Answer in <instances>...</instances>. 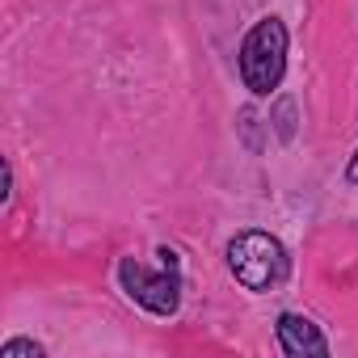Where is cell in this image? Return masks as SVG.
Instances as JSON below:
<instances>
[{
    "label": "cell",
    "instance_id": "cell-6",
    "mask_svg": "<svg viewBox=\"0 0 358 358\" xmlns=\"http://www.w3.org/2000/svg\"><path fill=\"white\" fill-rule=\"evenodd\" d=\"M0 358H47V345L34 337H9L0 345Z\"/></svg>",
    "mask_w": 358,
    "mask_h": 358
},
{
    "label": "cell",
    "instance_id": "cell-7",
    "mask_svg": "<svg viewBox=\"0 0 358 358\" xmlns=\"http://www.w3.org/2000/svg\"><path fill=\"white\" fill-rule=\"evenodd\" d=\"M241 131H245L249 152H257V139H253V131H257V114H253V110H241Z\"/></svg>",
    "mask_w": 358,
    "mask_h": 358
},
{
    "label": "cell",
    "instance_id": "cell-3",
    "mask_svg": "<svg viewBox=\"0 0 358 358\" xmlns=\"http://www.w3.org/2000/svg\"><path fill=\"white\" fill-rule=\"evenodd\" d=\"M160 257V270H143L135 257H122L118 262V282L122 291L152 316H177V308H182V257H177V249L160 245L156 249Z\"/></svg>",
    "mask_w": 358,
    "mask_h": 358
},
{
    "label": "cell",
    "instance_id": "cell-1",
    "mask_svg": "<svg viewBox=\"0 0 358 358\" xmlns=\"http://www.w3.org/2000/svg\"><path fill=\"white\" fill-rule=\"evenodd\" d=\"M224 257H228L232 278H236L245 291H253V295H266V291H274V287H282V282L291 278L287 245H282L278 236L262 232V228L236 232V236L228 241Z\"/></svg>",
    "mask_w": 358,
    "mask_h": 358
},
{
    "label": "cell",
    "instance_id": "cell-5",
    "mask_svg": "<svg viewBox=\"0 0 358 358\" xmlns=\"http://www.w3.org/2000/svg\"><path fill=\"white\" fill-rule=\"evenodd\" d=\"M270 127H274V135H278L282 143H295V135H299V110H295V97H278V101L270 106Z\"/></svg>",
    "mask_w": 358,
    "mask_h": 358
},
{
    "label": "cell",
    "instance_id": "cell-4",
    "mask_svg": "<svg viewBox=\"0 0 358 358\" xmlns=\"http://www.w3.org/2000/svg\"><path fill=\"white\" fill-rule=\"evenodd\" d=\"M274 333H278V345L287 358H324L329 354V337L320 333V324L299 312H282Z\"/></svg>",
    "mask_w": 358,
    "mask_h": 358
},
{
    "label": "cell",
    "instance_id": "cell-8",
    "mask_svg": "<svg viewBox=\"0 0 358 358\" xmlns=\"http://www.w3.org/2000/svg\"><path fill=\"white\" fill-rule=\"evenodd\" d=\"M9 199H13V164L5 160V190H0V203L9 207Z\"/></svg>",
    "mask_w": 358,
    "mask_h": 358
},
{
    "label": "cell",
    "instance_id": "cell-9",
    "mask_svg": "<svg viewBox=\"0 0 358 358\" xmlns=\"http://www.w3.org/2000/svg\"><path fill=\"white\" fill-rule=\"evenodd\" d=\"M345 182H350V186H358V152H354V156H350V164H345Z\"/></svg>",
    "mask_w": 358,
    "mask_h": 358
},
{
    "label": "cell",
    "instance_id": "cell-2",
    "mask_svg": "<svg viewBox=\"0 0 358 358\" xmlns=\"http://www.w3.org/2000/svg\"><path fill=\"white\" fill-rule=\"evenodd\" d=\"M236 64H241V80L253 97H270L282 76H287V26L278 17H262L245 38H241V51H236Z\"/></svg>",
    "mask_w": 358,
    "mask_h": 358
}]
</instances>
